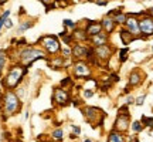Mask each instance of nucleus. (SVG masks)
Listing matches in <instances>:
<instances>
[{
  "mask_svg": "<svg viewBox=\"0 0 153 142\" xmlns=\"http://www.w3.org/2000/svg\"><path fill=\"white\" fill-rule=\"evenodd\" d=\"M22 111V99L14 91H6L0 95V117L1 121H6L20 114Z\"/></svg>",
  "mask_w": 153,
  "mask_h": 142,
  "instance_id": "1",
  "label": "nucleus"
},
{
  "mask_svg": "<svg viewBox=\"0 0 153 142\" xmlns=\"http://www.w3.org/2000/svg\"><path fill=\"white\" fill-rule=\"evenodd\" d=\"M28 68L23 64L14 63L9 67L7 72L4 74V77L1 78V87L4 88L6 91H14L20 87V84L23 82L24 77L27 75Z\"/></svg>",
  "mask_w": 153,
  "mask_h": 142,
  "instance_id": "2",
  "label": "nucleus"
},
{
  "mask_svg": "<svg viewBox=\"0 0 153 142\" xmlns=\"http://www.w3.org/2000/svg\"><path fill=\"white\" fill-rule=\"evenodd\" d=\"M37 60H48V55L43 49H40L37 46H27L22 47L17 51V63L23 66L31 67Z\"/></svg>",
  "mask_w": 153,
  "mask_h": 142,
  "instance_id": "3",
  "label": "nucleus"
},
{
  "mask_svg": "<svg viewBox=\"0 0 153 142\" xmlns=\"http://www.w3.org/2000/svg\"><path fill=\"white\" fill-rule=\"evenodd\" d=\"M81 112L84 115V118L89 125H92V128H98L102 125V122L105 120V112L98 107H91V105H85L81 107Z\"/></svg>",
  "mask_w": 153,
  "mask_h": 142,
  "instance_id": "4",
  "label": "nucleus"
},
{
  "mask_svg": "<svg viewBox=\"0 0 153 142\" xmlns=\"http://www.w3.org/2000/svg\"><path fill=\"white\" fill-rule=\"evenodd\" d=\"M37 44L41 46V49L47 53L48 57L60 54L61 51V44H60V40H58V36H54V34H48V36L40 37L37 40Z\"/></svg>",
  "mask_w": 153,
  "mask_h": 142,
  "instance_id": "5",
  "label": "nucleus"
},
{
  "mask_svg": "<svg viewBox=\"0 0 153 142\" xmlns=\"http://www.w3.org/2000/svg\"><path fill=\"white\" fill-rule=\"evenodd\" d=\"M129 128H131V114H129L128 105H123L118 111V115H116V120L114 122V128L112 129L125 134Z\"/></svg>",
  "mask_w": 153,
  "mask_h": 142,
  "instance_id": "6",
  "label": "nucleus"
},
{
  "mask_svg": "<svg viewBox=\"0 0 153 142\" xmlns=\"http://www.w3.org/2000/svg\"><path fill=\"white\" fill-rule=\"evenodd\" d=\"M53 105L55 107H67L68 104H71L72 101V95L70 93V90L67 88H62V87H55L53 90Z\"/></svg>",
  "mask_w": 153,
  "mask_h": 142,
  "instance_id": "7",
  "label": "nucleus"
},
{
  "mask_svg": "<svg viewBox=\"0 0 153 142\" xmlns=\"http://www.w3.org/2000/svg\"><path fill=\"white\" fill-rule=\"evenodd\" d=\"M72 75L75 77L76 80H87L92 74V68L88 64L87 61L84 60H75L72 63Z\"/></svg>",
  "mask_w": 153,
  "mask_h": 142,
  "instance_id": "8",
  "label": "nucleus"
},
{
  "mask_svg": "<svg viewBox=\"0 0 153 142\" xmlns=\"http://www.w3.org/2000/svg\"><path fill=\"white\" fill-rule=\"evenodd\" d=\"M139 28H140V37L148 38L149 36H153V16L146 14L139 20Z\"/></svg>",
  "mask_w": 153,
  "mask_h": 142,
  "instance_id": "9",
  "label": "nucleus"
},
{
  "mask_svg": "<svg viewBox=\"0 0 153 142\" xmlns=\"http://www.w3.org/2000/svg\"><path fill=\"white\" fill-rule=\"evenodd\" d=\"M47 63H48V67L53 70H62V68H67L70 66V58L61 54H57L53 57H48Z\"/></svg>",
  "mask_w": 153,
  "mask_h": 142,
  "instance_id": "10",
  "label": "nucleus"
},
{
  "mask_svg": "<svg viewBox=\"0 0 153 142\" xmlns=\"http://www.w3.org/2000/svg\"><path fill=\"white\" fill-rule=\"evenodd\" d=\"M115 53V49L109 44H104V46H99V47H95V55H97V58L98 61H106L109 60L112 54Z\"/></svg>",
  "mask_w": 153,
  "mask_h": 142,
  "instance_id": "11",
  "label": "nucleus"
},
{
  "mask_svg": "<svg viewBox=\"0 0 153 142\" xmlns=\"http://www.w3.org/2000/svg\"><path fill=\"white\" fill-rule=\"evenodd\" d=\"M125 28L129 30L133 36H140V28H139V19L133 13H128V19L125 23Z\"/></svg>",
  "mask_w": 153,
  "mask_h": 142,
  "instance_id": "12",
  "label": "nucleus"
},
{
  "mask_svg": "<svg viewBox=\"0 0 153 142\" xmlns=\"http://www.w3.org/2000/svg\"><path fill=\"white\" fill-rule=\"evenodd\" d=\"M87 51H88V46L85 43H74L71 46V57L74 60L85 58Z\"/></svg>",
  "mask_w": 153,
  "mask_h": 142,
  "instance_id": "13",
  "label": "nucleus"
},
{
  "mask_svg": "<svg viewBox=\"0 0 153 142\" xmlns=\"http://www.w3.org/2000/svg\"><path fill=\"white\" fill-rule=\"evenodd\" d=\"M87 23V26H85V31L89 37H92L95 34H99L101 31H104V28H102V24L101 22H97V20H85Z\"/></svg>",
  "mask_w": 153,
  "mask_h": 142,
  "instance_id": "14",
  "label": "nucleus"
},
{
  "mask_svg": "<svg viewBox=\"0 0 153 142\" xmlns=\"http://www.w3.org/2000/svg\"><path fill=\"white\" fill-rule=\"evenodd\" d=\"M108 41H109V34L105 33V31H101L99 34H95L92 37H89V41H88V43L91 44L92 47H99V46L108 44Z\"/></svg>",
  "mask_w": 153,
  "mask_h": 142,
  "instance_id": "15",
  "label": "nucleus"
},
{
  "mask_svg": "<svg viewBox=\"0 0 153 142\" xmlns=\"http://www.w3.org/2000/svg\"><path fill=\"white\" fill-rule=\"evenodd\" d=\"M72 37H74V41L75 43H88L89 41V36L87 34L85 28L84 27H76L72 30Z\"/></svg>",
  "mask_w": 153,
  "mask_h": 142,
  "instance_id": "16",
  "label": "nucleus"
},
{
  "mask_svg": "<svg viewBox=\"0 0 153 142\" xmlns=\"http://www.w3.org/2000/svg\"><path fill=\"white\" fill-rule=\"evenodd\" d=\"M101 24H102L104 31H105V33H108V34H112V33H114V31H115V27H116V24H115L114 19H112L111 16H108V14L102 17Z\"/></svg>",
  "mask_w": 153,
  "mask_h": 142,
  "instance_id": "17",
  "label": "nucleus"
},
{
  "mask_svg": "<svg viewBox=\"0 0 153 142\" xmlns=\"http://www.w3.org/2000/svg\"><path fill=\"white\" fill-rule=\"evenodd\" d=\"M143 81V74L140 72V70H133L131 71V74H129V85L131 87H137V85H140Z\"/></svg>",
  "mask_w": 153,
  "mask_h": 142,
  "instance_id": "18",
  "label": "nucleus"
},
{
  "mask_svg": "<svg viewBox=\"0 0 153 142\" xmlns=\"http://www.w3.org/2000/svg\"><path fill=\"white\" fill-rule=\"evenodd\" d=\"M119 36H120V40H122V43L125 44V46H129V44L132 43V41H135L136 38H139L140 36H133V34L129 31V30H126L125 27L123 28H120L119 30Z\"/></svg>",
  "mask_w": 153,
  "mask_h": 142,
  "instance_id": "19",
  "label": "nucleus"
},
{
  "mask_svg": "<svg viewBox=\"0 0 153 142\" xmlns=\"http://www.w3.org/2000/svg\"><path fill=\"white\" fill-rule=\"evenodd\" d=\"M106 142H126V138L123 135V132H118L115 129H112L109 132V135H108Z\"/></svg>",
  "mask_w": 153,
  "mask_h": 142,
  "instance_id": "20",
  "label": "nucleus"
},
{
  "mask_svg": "<svg viewBox=\"0 0 153 142\" xmlns=\"http://www.w3.org/2000/svg\"><path fill=\"white\" fill-rule=\"evenodd\" d=\"M34 20H30V19H27V20H23V22H20V24H19V28H17V34H23L26 33L27 30H30V28L34 26Z\"/></svg>",
  "mask_w": 153,
  "mask_h": 142,
  "instance_id": "21",
  "label": "nucleus"
},
{
  "mask_svg": "<svg viewBox=\"0 0 153 142\" xmlns=\"http://www.w3.org/2000/svg\"><path fill=\"white\" fill-rule=\"evenodd\" d=\"M112 19H114L115 24H118V26H125L126 19H128V13H122V11H120V9H119V10H118L114 16H112Z\"/></svg>",
  "mask_w": 153,
  "mask_h": 142,
  "instance_id": "22",
  "label": "nucleus"
},
{
  "mask_svg": "<svg viewBox=\"0 0 153 142\" xmlns=\"http://www.w3.org/2000/svg\"><path fill=\"white\" fill-rule=\"evenodd\" d=\"M7 60H9L7 50H0V78H3V68H4Z\"/></svg>",
  "mask_w": 153,
  "mask_h": 142,
  "instance_id": "23",
  "label": "nucleus"
},
{
  "mask_svg": "<svg viewBox=\"0 0 153 142\" xmlns=\"http://www.w3.org/2000/svg\"><path fill=\"white\" fill-rule=\"evenodd\" d=\"M74 85H75V82H74V80H72V78H71L70 75L65 77V78H62V80H61V82H60V87L67 88V90L72 88Z\"/></svg>",
  "mask_w": 153,
  "mask_h": 142,
  "instance_id": "24",
  "label": "nucleus"
},
{
  "mask_svg": "<svg viewBox=\"0 0 153 142\" xmlns=\"http://www.w3.org/2000/svg\"><path fill=\"white\" fill-rule=\"evenodd\" d=\"M51 137L54 138L55 142H61L62 141V137H64V131H62V128H55L53 134H51Z\"/></svg>",
  "mask_w": 153,
  "mask_h": 142,
  "instance_id": "25",
  "label": "nucleus"
},
{
  "mask_svg": "<svg viewBox=\"0 0 153 142\" xmlns=\"http://www.w3.org/2000/svg\"><path fill=\"white\" fill-rule=\"evenodd\" d=\"M140 122L143 124V126H145V128H150V129L153 131V118H152V117L142 115V120H140Z\"/></svg>",
  "mask_w": 153,
  "mask_h": 142,
  "instance_id": "26",
  "label": "nucleus"
},
{
  "mask_svg": "<svg viewBox=\"0 0 153 142\" xmlns=\"http://www.w3.org/2000/svg\"><path fill=\"white\" fill-rule=\"evenodd\" d=\"M131 128H132V131L135 132V134H139V132H142L143 131V124L140 122V121H133L132 122V125H131Z\"/></svg>",
  "mask_w": 153,
  "mask_h": 142,
  "instance_id": "27",
  "label": "nucleus"
},
{
  "mask_svg": "<svg viewBox=\"0 0 153 142\" xmlns=\"http://www.w3.org/2000/svg\"><path fill=\"white\" fill-rule=\"evenodd\" d=\"M62 26H64V28H67V30H74V28L78 27L76 23L70 20V19H64V20H62Z\"/></svg>",
  "mask_w": 153,
  "mask_h": 142,
  "instance_id": "28",
  "label": "nucleus"
},
{
  "mask_svg": "<svg viewBox=\"0 0 153 142\" xmlns=\"http://www.w3.org/2000/svg\"><path fill=\"white\" fill-rule=\"evenodd\" d=\"M128 53H129L128 46H125L123 49L119 50V61H120V63H125V61L128 60Z\"/></svg>",
  "mask_w": 153,
  "mask_h": 142,
  "instance_id": "29",
  "label": "nucleus"
},
{
  "mask_svg": "<svg viewBox=\"0 0 153 142\" xmlns=\"http://www.w3.org/2000/svg\"><path fill=\"white\" fill-rule=\"evenodd\" d=\"M10 14H11V11L10 10H4L3 11V14L0 16V31H1V28L4 27V22L10 17Z\"/></svg>",
  "mask_w": 153,
  "mask_h": 142,
  "instance_id": "30",
  "label": "nucleus"
},
{
  "mask_svg": "<svg viewBox=\"0 0 153 142\" xmlns=\"http://www.w3.org/2000/svg\"><path fill=\"white\" fill-rule=\"evenodd\" d=\"M146 97H148L146 94H142V95H139V97L135 99V104H136L137 107H142L143 102H145V99H146Z\"/></svg>",
  "mask_w": 153,
  "mask_h": 142,
  "instance_id": "31",
  "label": "nucleus"
},
{
  "mask_svg": "<svg viewBox=\"0 0 153 142\" xmlns=\"http://www.w3.org/2000/svg\"><path fill=\"white\" fill-rule=\"evenodd\" d=\"M60 54L64 55V57H68V58H70V57H71V47H68V46H67V47H64V49H61Z\"/></svg>",
  "mask_w": 153,
  "mask_h": 142,
  "instance_id": "32",
  "label": "nucleus"
},
{
  "mask_svg": "<svg viewBox=\"0 0 153 142\" xmlns=\"http://www.w3.org/2000/svg\"><path fill=\"white\" fill-rule=\"evenodd\" d=\"M71 131H72V134H75L76 137L81 135V128H79L78 125H71Z\"/></svg>",
  "mask_w": 153,
  "mask_h": 142,
  "instance_id": "33",
  "label": "nucleus"
},
{
  "mask_svg": "<svg viewBox=\"0 0 153 142\" xmlns=\"http://www.w3.org/2000/svg\"><path fill=\"white\" fill-rule=\"evenodd\" d=\"M94 97V90H85L84 91V98H92Z\"/></svg>",
  "mask_w": 153,
  "mask_h": 142,
  "instance_id": "34",
  "label": "nucleus"
},
{
  "mask_svg": "<svg viewBox=\"0 0 153 142\" xmlns=\"http://www.w3.org/2000/svg\"><path fill=\"white\" fill-rule=\"evenodd\" d=\"M108 0H95V4L97 6H102V7H105V6H108Z\"/></svg>",
  "mask_w": 153,
  "mask_h": 142,
  "instance_id": "35",
  "label": "nucleus"
},
{
  "mask_svg": "<svg viewBox=\"0 0 153 142\" xmlns=\"http://www.w3.org/2000/svg\"><path fill=\"white\" fill-rule=\"evenodd\" d=\"M4 27L6 28H13V22H11L10 19H7L4 22Z\"/></svg>",
  "mask_w": 153,
  "mask_h": 142,
  "instance_id": "36",
  "label": "nucleus"
},
{
  "mask_svg": "<svg viewBox=\"0 0 153 142\" xmlns=\"http://www.w3.org/2000/svg\"><path fill=\"white\" fill-rule=\"evenodd\" d=\"M135 102V98L132 97V95H129L128 98H126V105H131V104H133Z\"/></svg>",
  "mask_w": 153,
  "mask_h": 142,
  "instance_id": "37",
  "label": "nucleus"
},
{
  "mask_svg": "<svg viewBox=\"0 0 153 142\" xmlns=\"http://www.w3.org/2000/svg\"><path fill=\"white\" fill-rule=\"evenodd\" d=\"M7 1H9V0H0V6H4Z\"/></svg>",
  "mask_w": 153,
  "mask_h": 142,
  "instance_id": "38",
  "label": "nucleus"
},
{
  "mask_svg": "<svg viewBox=\"0 0 153 142\" xmlns=\"http://www.w3.org/2000/svg\"><path fill=\"white\" fill-rule=\"evenodd\" d=\"M70 138H71V139H75L76 135H75V134H70Z\"/></svg>",
  "mask_w": 153,
  "mask_h": 142,
  "instance_id": "39",
  "label": "nucleus"
},
{
  "mask_svg": "<svg viewBox=\"0 0 153 142\" xmlns=\"http://www.w3.org/2000/svg\"><path fill=\"white\" fill-rule=\"evenodd\" d=\"M84 142H94V141L91 139V138H85V139H84Z\"/></svg>",
  "mask_w": 153,
  "mask_h": 142,
  "instance_id": "40",
  "label": "nucleus"
},
{
  "mask_svg": "<svg viewBox=\"0 0 153 142\" xmlns=\"http://www.w3.org/2000/svg\"><path fill=\"white\" fill-rule=\"evenodd\" d=\"M150 13H152V14H153V7H152V9H150Z\"/></svg>",
  "mask_w": 153,
  "mask_h": 142,
  "instance_id": "41",
  "label": "nucleus"
},
{
  "mask_svg": "<svg viewBox=\"0 0 153 142\" xmlns=\"http://www.w3.org/2000/svg\"><path fill=\"white\" fill-rule=\"evenodd\" d=\"M152 51H153V47H152Z\"/></svg>",
  "mask_w": 153,
  "mask_h": 142,
  "instance_id": "42",
  "label": "nucleus"
}]
</instances>
